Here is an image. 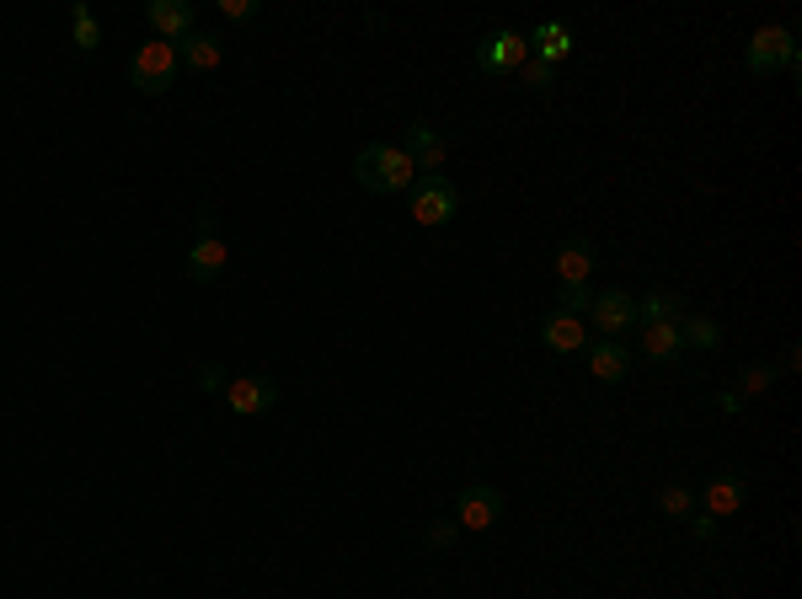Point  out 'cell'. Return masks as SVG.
Returning a JSON list of instances; mask_svg holds the SVG:
<instances>
[{
  "mask_svg": "<svg viewBox=\"0 0 802 599\" xmlns=\"http://www.w3.org/2000/svg\"><path fill=\"white\" fill-rule=\"evenodd\" d=\"M354 177H359V188H370L380 199H391V194H407L412 183H418V166L407 161V150L402 145H365L359 155H354Z\"/></svg>",
  "mask_w": 802,
  "mask_h": 599,
  "instance_id": "1",
  "label": "cell"
},
{
  "mask_svg": "<svg viewBox=\"0 0 802 599\" xmlns=\"http://www.w3.org/2000/svg\"><path fill=\"white\" fill-rule=\"evenodd\" d=\"M177 43H166V38H150V43H139L134 54H128V86L139 91V97H161V91H172L177 86Z\"/></svg>",
  "mask_w": 802,
  "mask_h": 599,
  "instance_id": "2",
  "label": "cell"
},
{
  "mask_svg": "<svg viewBox=\"0 0 802 599\" xmlns=\"http://www.w3.org/2000/svg\"><path fill=\"white\" fill-rule=\"evenodd\" d=\"M407 214L418 220V225H449L455 214H460V188L444 177V172H433V177H418L412 188H407Z\"/></svg>",
  "mask_w": 802,
  "mask_h": 599,
  "instance_id": "3",
  "label": "cell"
},
{
  "mask_svg": "<svg viewBox=\"0 0 802 599\" xmlns=\"http://www.w3.org/2000/svg\"><path fill=\"white\" fill-rule=\"evenodd\" d=\"M743 65L754 75H776V70H798V33L792 27H760L749 38V54Z\"/></svg>",
  "mask_w": 802,
  "mask_h": 599,
  "instance_id": "4",
  "label": "cell"
},
{
  "mask_svg": "<svg viewBox=\"0 0 802 599\" xmlns=\"http://www.w3.org/2000/svg\"><path fill=\"white\" fill-rule=\"evenodd\" d=\"M497 514H503V492L497 487H488V482L460 487V498H455V525L460 531H493Z\"/></svg>",
  "mask_w": 802,
  "mask_h": 599,
  "instance_id": "5",
  "label": "cell"
},
{
  "mask_svg": "<svg viewBox=\"0 0 802 599\" xmlns=\"http://www.w3.org/2000/svg\"><path fill=\"white\" fill-rule=\"evenodd\" d=\"M477 65L488 70V75H503V70L530 65V43H525V33H514V27H493V33L482 38V49H477Z\"/></svg>",
  "mask_w": 802,
  "mask_h": 599,
  "instance_id": "6",
  "label": "cell"
},
{
  "mask_svg": "<svg viewBox=\"0 0 802 599\" xmlns=\"http://www.w3.org/2000/svg\"><path fill=\"white\" fill-rule=\"evenodd\" d=\"M589 311H594V327H600V337L637 333V300H631L626 289H600Z\"/></svg>",
  "mask_w": 802,
  "mask_h": 599,
  "instance_id": "7",
  "label": "cell"
},
{
  "mask_svg": "<svg viewBox=\"0 0 802 599\" xmlns=\"http://www.w3.org/2000/svg\"><path fill=\"white\" fill-rule=\"evenodd\" d=\"M402 150H407V161L418 166V177H433V172L444 166V134L433 129L429 118L407 124V139H402Z\"/></svg>",
  "mask_w": 802,
  "mask_h": 599,
  "instance_id": "8",
  "label": "cell"
},
{
  "mask_svg": "<svg viewBox=\"0 0 802 599\" xmlns=\"http://www.w3.org/2000/svg\"><path fill=\"white\" fill-rule=\"evenodd\" d=\"M225 401H231L236 417H262V412L279 401V386H273L268 375H242V380L225 386Z\"/></svg>",
  "mask_w": 802,
  "mask_h": 599,
  "instance_id": "9",
  "label": "cell"
},
{
  "mask_svg": "<svg viewBox=\"0 0 802 599\" xmlns=\"http://www.w3.org/2000/svg\"><path fill=\"white\" fill-rule=\"evenodd\" d=\"M583 353H589V370H594V380H600V386H616V380H626V370H631V348L616 342V337H605V342H600V337H589V348H583Z\"/></svg>",
  "mask_w": 802,
  "mask_h": 599,
  "instance_id": "10",
  "label": "cell"
},
{
  "mask_svg": "<svg viewBox=\"0 0 802 599\" xmlns=\"http://www.w3.org/2000/svg\"><path fill=\"white\" fill-rule=\"evenodd\" d=\"M743 498H749V487H743L739 471H717V476L706 482V492H701V503H706V514H712V520H728V514H739Z\"/></svg>",
  "mask_w": 802,
  "mask_h": 599,
  "instance_id": "11",
  "label": "cell"
},
{
  "mask_svg": "<svg viewBox=\"0 0 802 599\" xmlns=\"http://www.w3.org/2000/svg\"><path fill=\"white\" fill-rule=\"evenodd\" d=\"M145 16H150L156 38H166V43H183L187 33H193V5L187 0H150Z\"/></svg>",
  "mask_w": 802,
  "mask_h": 599,
  "instance_id": "12",
  "label": "cell"
},
{
  "mask_svg": "<svg viewBox=\"0 0 802 599\" xmlns=\"http://www.w3.org/2000/svg\"><path fill=\"white\" fill-rule=\"evenodd\" d=\"M541 342H546L552 353H578V348H589V327H583V316L552 311V316L541 322Z\"/></svg>",
  "mask_w": 802,
  "mask_h": 599,
  "instance_id": "13",
  "label": "cell"
},
{
  "mask_svg": "<svg viewBox=\"0 0 802 599\" xmlns=\"http://www.w3.org/2000/svg\"><path fill=\"white\" fill-rule=\"evenodd\" d=\"M594 273V241L589 236H572L556 247V284H589Z\"/></svg>",
  "mask_w": 802,
  "mask_h": 599,
  "instance_id": "14",
  "label": "cell"
},
{
  "mask_svg": "<svg viewBox=\"0 0 802 599\" xmlns=\"http://www.w3.org/2000/svg\"><path fill=\"white\" fill-rule=\"evenodd\" d=\"M525 43H530V54H535L541 65H556V60L572 54V27H567V22H541Z\"/></svg>",
  "mask_w": 802,
  "mask_h": 599,
  "instance_id": "15",
  "label": "cell"
},
{
  "mask_svg": "<svg viewBox=\"0 0 802 599\" xmlns=\"http://www.w3.org/2000/svg\"><path fill=\"white\" fill-rule=\"evenodd\" d=\"M220 273H225V241H220V236L187 247V278H193V284H214Z\"/></svg>",
  "mask_w": 802,
  "mask_h": 599,
  "instance_id": "16",
  "label": "cell"
},
{
  "mask_svg": "<svg viewBox=\"0 0 802 599\" xmlns=\"http://www.w3.org/2000/svg\"><path fill=\"white\" fill-rule=\"evenodd\" d=\"M679 353H684L679 322H653V327H642V359H647V364H669Z\"/></svg>",
  "mask_w": 802,
  "mask_h": 599,
  "instance_id": "17",
  "label": "cell"
},
{
  "mask_svg": "<svg viewBox=\"0 0 802 599\" xmlns=\"http://www.w3.org/2000/svg\"><path fill=\"white\" fill-rule=\"evenodd\" d=\"M684 316V295L675 289H653L637 300V327H653V322H679Z\"/></svg>",
  "mask_w": 802,
  "mask_h": 599,
  "instance_id": "18",
  "label": "cell"
},
{
  "mask_svg": "<svg viewBox=\"0 0 802 599\" xmlns=\"http://www.w3.org/2000/svg\"><path fill=\"white\" fill-rule=\"evenodd\" d=\"M177 60H183L187 70H214L225 60V49H220L214 33H187L183 43H177Z\"/></svg>",
  "mask_w": 802,
  "mask_h": 599,
  "instance_id": "19",
  "label": "cell"
},
{
  "mask_svg": "<svg viewBox=\"0 0 802 599\" xmlns=\"http://www.w3.org/2000/svg\"><path fill=\"white\" fill-rule=\"evenodd\" d=\"M679 342L695 353H712V348H723V327L712 316H679Z\"/></svg>",
  "mask_w": 802,
  "mask_h": 599,
  "instance_id": "20",
  "label": "cell"
},
{
  "mask_svg": "<svg viewBox=\"0 0 802 599\" xmlns=\"http://www.w3.org/2000/svg\"><path fill=\"white\" fill-rule=\"evenodd\" d=\"M70 38L81 54H97L102 49V22L91 16V5H70Z\"/></svg>",
  "mask_w": 802,
  "mask_h": 599,
  "instance_id": "21",
  "label": "cell"
},
{
  "mask_svg": "<svg viewBox=\"0 0 802 599\" xmlns=\"http://www.w3.org/2000/svg\"><path fill=\"white\" fill-rule=\"evenodd\" d=\"M658 509H664V520H679V525H684L690 509H695V492H690L684 482H669V487L658 492Z\"/></svg>",
  "mask_w": 802,
  "mask_h": 599,
  "instance_id": "22",
  "label": "cell"
},
{
  "mask_svg": "<svg viewBox=\"0 0 802 599\" xmlns=\"http://www.w3.org/2000/svg\"><path fill=\"white\" fill-rule=\"evenodd\" d=\"M770 386H776V364H770V359H754V364L743 370V380H739V397H743V401H749V397H765Z\"/></svg>",
  "mask_w": 802,
  "mask_h": 599,
  "instance_id": "23",
  "label": "cell"
},
{
  "mask_svg": "<svg viewBox=\"0 0 802 599\" xmlns=\"http://www.w3.org/2000/svg\"><path fill=\"white\" fill-rule=\"evenodd\" d=\"M594 284H562V295H556V311H567V316H583L589 305H594Z\"/></svg>",
  "mask_w": 802,
  "mask_h": 599,
  "instance_id": "24",
  "label": "cell"
},
{
  "mask_svg": "<svg viewBox=\"0 0 802 599\" xmlns=\"http://www.w3.org/2000/svg\"><path fill=\"white\" fill-rule=\"evenodd\" d=\"M198 386H203V391H209V397H214V391H220V397H225V386H231V375H225V370H220V364H198Z\"/></svg>",
  "mask_w": 802,
  "mask_h": 599,
  "instance_id": "25",
  "label": "cell"
},
{
  "mask_svg": "<svg viewBox=\"0 0 802 599\" xmlns=\"http://www.w3.org/2000/svg\"><path fill=\"white\" fill-rule=\"evenodd\" d=\"M552 75H556V65L530 60V65H525V86H530V91H552Z\"/></svg>",
  "mask_w": 802,
  "mask_h": 599,
  "instance_id": "26",
  "label": "cell"
},
{
  "mask_svg": "<svg viewBox=\"0 0 802 599\" xmlns=\"http://www.w3.org/2000/svg\"><path fill=\"white\" fill-rule=\"evenodd\" d=\"M214 11L231 16V22H251L257 16V0H214Z\"/></svg>",
  "mask_w": 802,
  "mask_h": 599,
  "instance_id": "27",
  "label": "cell"
},
{
  "mask_svg": "<svg viewBox=\"0 0 802 599\" xmlns=\"http://www.w3.org/2000/svg\"><path fill=\"white\" fill-rule=\"evenodd\" d=\"M455 531H460V525H449V520L429 525V546H433V551H449V546H455Z\"/></svg>",
  "mask_w": 802,
  "mask_h": 599,
  "instance_id": "28",
  "label": "cell"
},
{
  "mask_svg": "<svg viewBox=\"0 0 802 599\" xmlns=\"http://www.w3.org/2000/svg\"><path fill=\"white\" fill-rule=\"evenodd\" d=\"M214 225H220L214 203H198V241H209V236H214Z\"/></svg>",
  "mask_w": 802,
  "mask_h": 599,
  "instance_id": "29",
  "label": "cell"
},
{
  "mask_svg": "<svg viewBox=\"0 0 802 599\" xmlns=\"http://www.w3.org/2000/svg\"><path fill=\"white\" fill-rule=\"evenodd\" d=\"M690 531H695V540H712V535H717V520H712V514H690Z\"/></svg>",
  "mask_w": 802,
  "mask_h": 599,
  "instance_id": "30",
  "label": "cell"
},
{
  "mask_svg": "<svg viewBox=\"0 0 802 599\" xmlns=\"http://www.w3.org/2000/svg\"><path fill=\"white\" fill-rule=\"evenodd\" d=\"M717 407H723V412H743V397L739 391H717Z\"/></svg>",
  "mask_w": 802,
  "mask_h": 599,
  "instance_id": "31",
  "label": "cell"
}]
</instances>
